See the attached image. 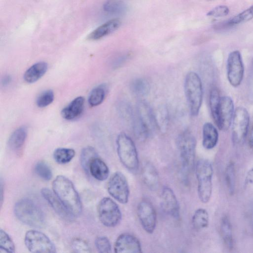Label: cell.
<instances>
[{"mask_svg": "<svg viewBox=\"0 0 253 253\" xmlns=\"http://www.w3.org/2000/svg\"><path fill=\"white\" fill-rule=\"evenodd\" d=\"M53 192L67 210L74 216L82 212V203L80 196L72 182L62 175H57L52 183Z\"/></svg>", "mask_w": 253, "mask_h": 253, "instance_id": "6da1fadb", "label": "cell"}, {"mask_svg": "<svg viewBox=\"0 0 253 253\" xmlns=\"http://www.w3.org/2000/svg\"><path fill=\"white\" fill-rule=\"evenodd\" d=\"M14 213L23 223L34 228H42L45 223L43 211L29 198L19 200L14 206Z\"/></svg>", "mask_w": 253, "mask_h": 253, "instance_id": "7a4b0ae2", "label": "cell"}, {"mask_svg": "<svg viewBox=\"0 0 253 253\" xmlns=\"http://www.w3.org/2000/svg\"><path fill=\"white\" fill-rule=\"evenodd\" d=\"M195 168L199 198L202 203H207L210 200L212 191V164L209 160L201 159L196 162Z\"/></svg>", "mask_w": 253, "mask_h": 253, "instance_id": "3957f363", "label": "cell"}, {"mask_svg": "<svg viewBox=\"0 0 253 253\" xmlns=\"http://www.w3.org/2000/svg\"><path fill=\"white\" fill-rule=\"evenodd\" d=\"M184 89L190 113L192 116H197L202 104L203 90L201 78L196 72L187 74Z\"/></svg>", "mask_w": 253, "mask_h": 253, "instance_id": "277c9868", "label": "cell"}, {"mask_svg": "<svg viewBox=\"0 0 253 253\" xmlns=\"http://www.w3.org/2000/svg\"><path fill=\"white\" fill-rule=\"evenodd\" d=\"M182 170L189 174L195 166L196 139L194 135L187 130L179 134L177 139Z\"/></svg>", "mask_w": 253, "mask_h": 253, "instance_id": "5b68a950", "label": "cell"}, {"mask_svg": "<svg viewBox=\"0 0 253 253\" xmlns=\"http://www.w3.org/2000/svg\"><path fill=\"white\" fill-rule=\"evenodd\" d=\"M117 152L121 163L131 172L139 168L138 155L135 144L131 138L124 132L120 133L116 140Z\"/></svg>", "mask_w": 253, "mask_h": 253, "instance_id": "8992f818", "label": "cell"}, {"mask_svg": "<svg viewBox=\"0 0 253 253\" xmlns=\"http://www.w3.org/2000/svg\"><path fill=\"white\" fill-rule=\"evenodd\" d=\"M97 211L101 223L107 227H114L121 222L122 215L118 204L109 197H104L99 202Z\"/></svg>", "mask_w": 253, "mask_h": 253, "instance_id": "52a82bcc", "label": "cell"}, {"mask_svg": "<svg viewBox=\"0 0 253 253\" xmlns=\"http://www.w3.org/2000/svg\"><path fill=\"white\" fill-rule=\"evenodd\" d=\"M24 243L27 249L34 253H54L56 247L51 240L45 234L36 230L27 231L24 237Z\"/></svg>", "mask_w": 253, "mask_h": 253, "instance_id": "ba28073f", "label": "cell"}, {"mask_svg": "<svg viewBox=\"0 0 253 253\" xmlns=\"http://www.w3.org/2000/svg\"><path fill=\"white\" fill-rule=\"evenodd\" d=\"M250 116L243 107H238L234 112L232 122V140L235 145L242 143L245 139L249 129Z\"/></svg>", "mask_w": 253, "mask_h": 253, "instance_id": "9c48e42d", "label": "cell"}, {"mask_svg": "<svg viewBox=\"0 0 253 253\" xmlns=\"http://www.w3.org/2000/svg\"><path fill=\"white\" fill-rule=\"evenodd\" d=\"M107 191L120 203L126 204L128 202L129 186L126 176L121 172L116 171L112 175L107 184Z\"/></svg>", "mask_w": 253, "mask_h": 253, "instance_id": "30bf717a", "label": "cell"}, {"mask_svg": "<svg viewBox=\"0 0 253 253\" xmlns=\"http://www.w3.org/2000/svg\"><path fill=\"white\" fill-rule=\"evenodd\" d=\"M244 75V66L241 53L238 50L230 52L227 60V77L233 87L240 85Z\"/></svg>", "mask_w": 253, "mask_h": 253, "instance_id": "8fae6325", "label": "cell"}, {"mask_svg": "<svg viewBox=\"0 0 253 253\" xmlns=\"http://www.w3.org/2000/svg\"><path fill=\"white\" fill-rule=\"evenodd\" d=\"M137 214L143 229L152 234L157 223V213L153 205L147 200L140 201L137 207Z\"/></svg>", "mask_w": 253, "mask_h": 253, "instance_id": "7c38bea8", "label": "cell"}, {"mask_svg": "<svg viewBox=\"0 0 253 253\" xmlns=\"http://www.w3.org/2000/svg\"><path fill=\"white\" fill-rule=\"evenodd\" d=\"M234 106L232 98L228 96L221 97L218 117L216 124L221 130H227L231 126L234 115Z\"/></svg>", "mask_w": 253, "mask_h": 253, "instance_id": "4fadbf2b", "label": "cell"}, {"mask_svg": "<svg viewBox=\"0 0 253 253\" xmlns=\"http://www.w3.org/2000/svg\"><path fill=\"white\" fill-rule=\"evenodd\" d=\"M116 253H140L142 248L139 240L134 235L127 233L120 234L116 239L114 246Z\"/></svg>", "mask_w": 253, "mask_h": 253, "instance_id": "5bb4252c", "label": "cell"}, {"mask_svg": "<svg viewBox=\"0 0 253 253\" xmlns=\"http://www.w3.org/2000/svg\"><path fill=\"white\" fill-rule=\"evenodd\" d=\"M161 206L169 216L177 218L180 214L178 201L173 190L168 186L163 187L161 194Z\"/></svg>", "mask_w": 253, "mask_h": 253, "instance_id": "9a60e30c", "label": "cell"}, {"mask_svg": "<svg viewBox=\"0 0 253 253\" xmlns=\"http://www.w3.org/2000/svg\"><path fill=\"white\" fill-rule=\"evenodd\" d=\"M41 193L50 206L62 219L67 221L73 219L75 217L67 210L53 191L44 187L41 189Z\"/></svg>", "mask_w": 253, "mask_h": 253, "instance_id": "2e32d148", "label": "cell"}, {"mask_svg": "<svg viewBox=\"0 0 253 253\" xmlns=\"http://www.w3.org/2000/svg\"><path fill=\"white\" fill-rule=\"evenodd\" d=\"M135 116L148 129L150 134L157 126L154 113L149 105L145 101H140L138 102Z\"/></svg>", "mask_w": 253, "mask_h": 253, "instance_id": "e0dca14e", "label": "cell"}, {"mask_svg": "<svg viewBox=\"0 0 253 253\" xmlns=\"http://www.w3.org/2000/svg\"><path fill=\"white\" fill-rule=\"evenodd\" d=\"M121 24V21L119 18L111 19L92 31L87 39L90 41L100 40L117 30Z\"/></svg>", "mask_w": 253, "mask_h": 253, "instance_id": "ac0fdd59", "label": "cell"}, {"mask_svg": "<svg viewBox=\"0 0 253 253\" xmlns=\"http://www.w3.org/2000/svg\"><path fill=\"white\" fill-rule=\"evenodd\" d=\"M142 175L145 185L151 190H156L159 184L158 172L154 166L150 162H145L142 169Z\"/></svg>", "mask_w": 253, "mask_h": 253, "instance_id": "d6986e66", "label": "cell"}, {"mask_svg": "<svg viewBox=\"0 0 253 253\" xmlns=\"http://www.w3.org/2000/svg\"><path fill=\"white\" fill-rule=\"evenodd\" d=\"M84 104V98L83 96L76 97L62 110V117L67 120L76 119L82 114Z\"/></svg>", "mask_w": 253, "mask_h": 253, "instance_id": "ffe728a7", "label": "cell"}, {"mask_svg": "<svg viewBox=\"0 0 253 253\" xmlns=\"http://www.w3.org/2000/svg\"><path fill=\"white\" fill-rule=\"evenodd\" d=\"M88 173L95 179L104 181L109 176V169L106 164L98 156L94 158L90 162Z\"/></svg>", "mask_w": 253, "mask_h": 253, "instance_id": "44dd1931", "label": "cell"}, {"mask_svg": "<svg viewBox=\"0 0 253 253\" xmlns=\"http://www.w3.org/2000/svg\"><path fill=\"white\" fill-rule=\"evenodd\" d=\"M203 147L208 150L213 148L218 140V132L215 126L210 122L205 123L202 129Z\"/></svg>", "mask_w": 253, "mask_h": 253, "instance_id": "7402d4cb", "label": "cell"}, {"mask_svg": "<svg viewBox=\"0 0 253 253\" xmlns=\"http://www.w3.org/2000/svg\"><path fill=\"white\" fill-rule=\"evenodd\" d=\"M47 67V64L43 61L33 64L25 72L23 76L25 81L29 84L37 82L45 74Z\"/></svg>", "mask_w": 253, "mask_h": 253, "instance_id": "603a6c76", "label": "cell"}, {"mask_svg": "<svg viewBox=\"0 0 253 253\" xmlns=\"http://www.w3.org/2000/svg\"><path fill=\"white\" fill-rule=\"evenodd\" d=\"M27 135V129L25 126H21L16 129L8 139L9 148L14 151L20 150L24 144Z\"/></svg>", "mask_w": 253, "mask_h": 253, "instance_id": "cb8c5ba5", "label": "cell"}, {"mask_svg": "<svg viewBox=\"0 0 253 253\" xmlns=\"http://www.w3.org/2000/svg\"><path fill=\"white\" fill-rule=\"evenodd\" d=\"M220 232L222 240L229 249L233 247L232 228L229 218L224 216L222 218L220 225Z\"/></svg>", "mask_w": 253, "mask_h": 253, "instance_id": "d4e9b609", "label": "cell"}, {"mask_svg": "<svg viewBox=\"0 0 253 253\" xmlns=\"http://www.w3.org/2000/svg\"><path fill=\"white\" fill-rule=\"evenodd\" d=\"M192 224L198 230L206 228L209 224V215L207 211L204 208L196 210L192 217Z\"/></svg>", "mask_w": 253, "mask_h": 253, "instance_id": "484cf974", "label": "cell"}, {"mask_svg": "<svg viewBox=\"0 0 253 253\" xmlns=\"http://www.w3.org/2000/svg\"><path fill=\"white\" fill-rule=\"evenodd\" d=\"M221 97L218 88L212 87L210 92L209 103L211 114L215 124L218 120Z\"/></svg>", "mask_w": 253, "mask_h": 253, "instance_id": "4316f807", "label": "cell"}, {"mask_svg": "<svg viewBox=\"0 0 253 253\" xmlns=\"http://www.w3.org/2000/svg\"><path fill=\"white\" fill-rule=\"evenodd\" d=\"M75 151L72 148H58L53 154L54 161L59 164H66L69 163L74 157Z\"/></svg>", "mask_w": 253, "mask_h": 253, "instance_id": "83f0119b", "label": "cell"}, {"mask_svg": "<svg viewBox=\"0 0 253 253\" xmlns=\"http://www.w3.org/2000/svg\"><path fill=\"white\" fill-rule=\"evenodd\" d=\"M95 149L91 146H86L83 149L80 155V163L83 169L87 173H88V167L91 161L98 157Z\"/></svg>", "mask_w": 253, "mask_h": 253, "instance_id": "f1b7e54d", "label": "cell"}, {"mask_svg": "<svg viewBox=\"0 0 253 253\" xmlns=\"http://www.w3.org/2000/svg\"><path fill=\"white\" fill-rule=\"evenodd\" d=\"M225 181L228 192L233 195L235 191L236 185V174L235 166L231 162L227 165L225 170Z\"/></svg>", "mask_w": 253, "mask_h": 253, "instance_id": "f546056e", "label": "cell"}, {"mask_svg": "<svg viewBox=\"0 0 253 253\" xmlns=\"http://www.w3.org/2000/svg\"><path fill=\"white\" fill-rule=\"evenodd\" d=\"M130 88L132 92L136 95L143 96L149 92L150 86L149 83L145 79L138 78L132 82Z\"/></svg>", "mask_w": 253, "mask_h": 253, "instance_id": "4dcf8cb0", "label": "cell"}, {"mask_svg": "<svg viewBox=\"0 0 253 253\" xmlns=\"http://www.w3.org/2000/svg\"><path fill=\"white\" fill-rule=\"evenodd\" d=\"M105 95V86L102 85L98 86L91 91L88 98V102L92 107L98 106L102 103Z\"/></svg>", "mask_w": 253, "mask_h": 253, "instance_id": "1f68e13d", "label": "cell"}, {"mask_svg": "<svg viewBox=\"0 0 253 253\" xmlns=\"http://www.w3.org/2000/svg\"><path fill=\"white\" fill-rule=\"evenodd\" d=\"M103 7L108 13L120 14L125 11L126 5L123 0H106Z\"/></svg>", "mask_w": 253, "mask_h": 253, "instance_id": "d6a6232c", "label": "cell"}, {"mask_svg": "<svg viewBox=\"0 0 253 253\" xmlns=\"http://www.w3.org/2000/svg\"><path fill=\"white\" fill-rule=\"evenodd\" d=\"M15 251V245L12 239L4 230L0 229V252L13 253Z\"/></svg>", "mask_w": 253, "mask_h": 253, "instance_id": "836d02e7", "label": "cell"}, {"mask_svg": "<svg viewBox=\"0 0 253 253\" xmlns=\"http://www.w3.org/2000/svg\"><path fill=\"white\" fill-rule=\"evenodd\" d=\"M34 170L36 173L44 180H50L52 177L51 168L43 161L37 162L35 166Z\"/></svg>", "mask_w": 253, "mask_h": 253, "instance_id": "e575fe53", "label": "cell"}, {"mask_svg": "<svg viewBox=\"0 0 253 253\" xmlns=\"http://www.w3.org/2000/svg\"><path fill=\"white\" fill-rule=\"evenodd\" d=\"M253 19V5L232 18L229 21V25H236Z\"/></svg>", "mask_w": 253, "mask_h": 253, "instance_id": "d590c367", "label": "cell"}, {"mask_svg": "<svg viewBox=\"0 0 253 253\" xmlns=\"http://www.w3.org/2000/svg\"><path fill=\"white\" fill-rule=\"evenodd\" d=\"M54 98V92L49 89L41 93L36 100L37 105L40 108H43L48 106L53 101Z\"/></svg>", "mask_w": 253, "mask_h": 253, "instance_id": "8d00e7d4", "label": "cell"}, {"mask_svg": "<svg viewBox=\"0 0 253 253\" xmlns=\"http://www.w3.org/2000/svg\"><path fill=\"white\" fill-rule=\"evenodd\" d=\"M95 246L98 252L109 253L111 252L112 247L109 239L104 236L97 237L95 240Z\"/></svg>", "mask_w": 253, "mask_h": 253, "instance_id": "74e56055", "label": "cell"}, {"mask_svg": "<svg viewBox=\"0 0 253 253\" xmlns=\"http://www.w3.org/2000/svg\"><path fill=\"white\" fill-rule=\"evenodd\" d=\"M71 248L75 253H88L91 249L88 243L81 238H75L71 242Z\"/></svg>", "mask_w": 253, "mask_h": 253, "instance_id": "f35d334b", "label": "cell"}, {"mask_svg": "<svg viewBox=\"0 0 253 253\" xmlns=\"http://www.w3.org/2000/svg\"><path fill=\"white\" fill-rule=\"evenodd\" d=\"M157 126L162 130L166 129L168 124V116L167 110L165 108L160 109L157 114H155Z\"/></svg>", "mask_w": 253, "mask_h": 253, "instance_id": "ab89813d", "label": "cell"}, {"mask_svg": "<svg viewBox=\"0 0 253 253\" xmlns=\"http://www.w3.org/2000/svg\"><path fill=\"white\" fill-rule=\"evenodd\" d=\"M229 13V8L224 5L217 6L211 10L207 14L209 17L218 18L226 16Z\"/></svg>", "mask_w": 253, "mask_h": 253, "instance_id": "60d3db41", "label": "cell"}, {"mask_svg": "<svg viewBox=\"0 0 253 253\" xmlns=\"http://www.w3.org/2000/svg\"><path fill=\"white\" fill-rule=\"evenodd\" d=\"M244 186L246 189L253 190V167L247 173L245 179Z\"/></svg>", "mask_w": 253, "mask_h": 253, "instance_id": "b9f144b4", "label": "cell"}, {"mask_svg": "<svg viewBox=\"0 0 253 253\" xmlns=\"http://www.w3.org/2000/svg\"><path fill=\"white\" fill-rule=\"evenodd\" d=\"M248 144L249 146L253 148V124L252 125L248 134Z\"/></svg>", "mask_w": 253, "mask_h": 253, "instance_id": "7bdbcfd3", "label": "cell"}, {"mask_svg": "<svg viewBox=\"0 0 253 253\" xmlns=\"http://www.w3.org/2000/svg\"><path fill=\"white\" fill-rule=\"evenodd\" d=\"M11 82V78L9 76H5L2 80V84L3 85H6L9 84Z\"/></svg>", "mask_w": 253, "mask_h": 253, "instance_id": "ee69618b", "label": "cell"}, {"mask_svg": "<svg viewBox=\"0 0 253 253\" xmlns=\"http://www.w3.org/2000/svg\"></svg>", "mask_w": 253, "mask_h": 253, "instance_id": "f6af8a7d", "label": "cell"}]
</instances>
